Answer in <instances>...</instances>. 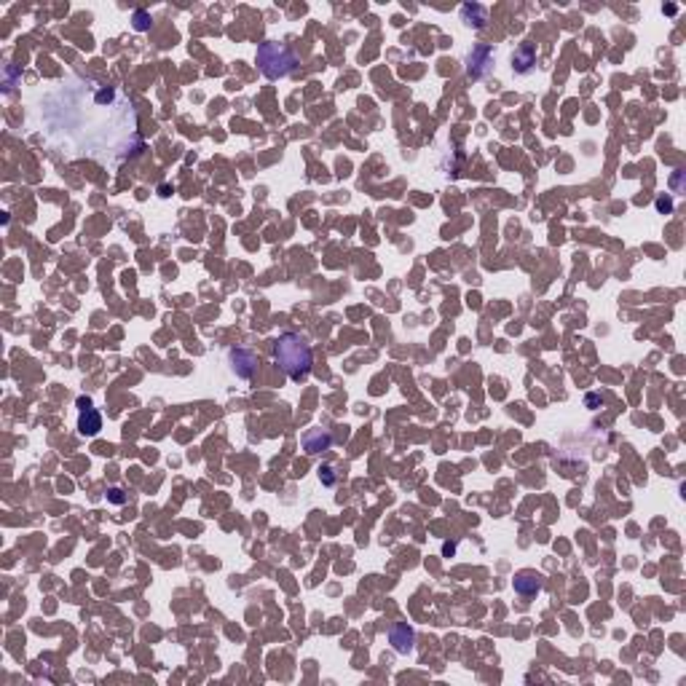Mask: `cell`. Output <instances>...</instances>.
<instances>
[{"label": "cell", "mask_w": 686, "mask_h": 686, "mask_svg": "<svg viewBox=\"0 0 686 686\" xmlns=\"http://www.w3.org/2000/svg\"><path fill=\"white\" fill-rule=\"evenodd\" d=\"M512 70L518 73V76H525V73H531L534 70V64H536V46L534 43H520L515 51H512Z\"/></svg>", "instance_id": "8992f818"}, {"label": "cell", "mask_w": 686, "mask_h": 686, "mask_svg": "<svg viewBox=\"0 0 686 686\" xmlns=\"http://www.w3.org/2000/svg\"><path fill=\"white\" fill-rule=\"evenodd\" d=\"M461 19L466 27H475V30H483L485 21H488V11L477 3H464L461 6Z\"/></svg>", "instance_id": "30bf717a"}, {"label": "cell", "mask_w": 686, "mask_h": 686, "mask_svg": "<svg viewBox=\"0 0 686 686\" xmlns=\"http://www.w3.org/2000/svg\"><path fill=\"white\" fill-rule=\"evenodd\" d=\"M657 209H660V212H670V209H673V202H670L667 196H660V199H657Z\"/></svg>", "instance_id": "5bb4252c"}, {"label": "cell", "mask_w": 686, "mask_h": 686, "mask_svg": "<svg viewBox=\"0 0 686 686\" xmlns=\"http://www.w3.org/2000/svg\"><path fill=\"white\" fill-rule=\"evenodd\" d=\"M107 502H113V504H123V502H126V496H123L121 488H110V491H107Z\"/></svg>", "instance_id": "4fadbf2b"}, {"label": "cell", "mask_w": 686, "mask_h": 686, "mask_svg": "<svg viewBox=\"0 0 686 686\" xmlns=\"http://www.w3.org/2000/svg\"><path fill=\"white\" fill-rule=\"evenodd\" d=\"M542 587H545V579L536 571H520L515 577V592L523 595V598H531V595L542 592Z\"/></svg>", "instance_id": "ba28073f"}, {"label": "cell", "mask_w": 686, "mask_h": 686, "mask_svg": "<svg viewBox=\"0 0 686 686\" xmlns=\"http://www.w3.org/2000/svg\"><path fill=\"white\" fill-rule=\"evenodd\" d=\"M493 64H496V51L491 49V46H475L472 51H469V57H466V73H469V78H485L491 70H493Z\"/></svg>", "instance_id": "3957f363"}, {"label": "cell", "mask_w": 686, "mask_h": 686, "mask_svg": "<svg viewBox=\"0 0 686 686\" xmlns=\"http://www.w3.org/2000/svg\"><path fill=\"white\" fill-rule=\"evenodd\" d=\"M389 644L397 654H407L413 651V644H416V633L407 622H397V625L389 627Z\"/></svg>", "instance_id": "5b68a950"}, {"label": "cell", "mask_w": 686, "mask_h": 686, "mask_svg": "<svg viewBox=\"0 0 686 686\" xmlns=\"http://www.w3.org/2000/svg\"><path fill=\"white\" fill-rule=\"evenodd\" d=\"M100 429H102L100 410H94V407L81 410V416H78V432H81L83 437H94V434H100Z\"/></svg>", "instance_id": "9c48e42d"}, {"label": "cell", "mask_w": 686, "mask_h": 686, "mask_svg": "<svg viewBox=\"0 0 686 686\" xmlns=\"http://www.w3.org/2000/svg\"><path fill=\"white\" fill-rule=\"evenodd\" d=\"M673 188H676V191H681V169L673 175Z\"/></svg>", "instance_id": "9a60e30c"}, {"label": "cell", "mask_w": 686, "mask_h": 686, "mask_svg": "<svg viewBox=\"0 0 686 686\" xmlns=\"http://www.w3.org/2000/svg\"><path fill=\"white\" fill-rule=\"evenodd\" d=\"M78 407H81V410L91 407V400H89V397H78Z\"/></svg>", "instance_id": "2e32d148"}, {"label": "cell", "mask_w": 686, "mask_h": 686, "mask_svg": "<svg viewBox=\"0 0 686 686\" xmlns=\"http://www.w3.org/2000/svg\"><path fill=\"white\" fill-rule=\"evenodd\" d=\"M150 21H153L150 19V14L140 8V11H134V17H132V27H134L137 33H145V30H150Z\"/></svg>", "instance_id": "8fae6325"}, {"label": "cell", "mask_w": 686, "mask_h": 686, "mask_svg": "<svg viewBox=\"0 0 686 686\" xmlns=\"http://www.w3.org/2000/svg\"><path fill=\"white\" fill-rule=\"evenodd\" d=\"M317 472H319V480H322L324 485H335V469H333L330 464L319 466Z\"/></svg>", "instance_id": "7c38bea8"}, {"label": "cell", "mask_w": 686, "mask_h": 686, "mask_svg": "<svg viewBox=\"0 0 686 686\" xmlns=\"http://www.w3.org/2000/svg\"><path fill=\"white\" fill-rule=\"evenodd\" d=\"M228 360H231V370L239 378H252L255 370H258V357L249 349H231L228 351Z\"/></svg>", "instance_id": "277c9868"}, {"label": "cell", "mask_w": 686, "mask_h": 686, "mask_svg": "<svg viewBox=\"0 0 686 686\" xmlns=\"http://www.w3.org/2000/svg\"><path fill=\"white\" fill-rule=\"evenodd\" d=\"M303 450L308 453V456H317V453H322V450H330V445H333V434L327 432V429H308L306 434H303Z\"/></svg>", "instance_id": "52a82bcc"}, {"label": "cell", "mask_w": 686, "mask_h": 686, "mask_svg": "<svg viewBox=\"0 0 686 686\" xmlns=\"http://www.w3.org/2000/svg\"><path fill=\"white\" fill-rule=\"evenodd\" d=\"M258 67H261V73L268 81H279V78H287L298 67V57L284 43L265 41L258 46Z\"/></svg>", "instance_id": "7a4b0ae2"}, {"label": "cell", "mask_w": 686, "mask_h": 686, "mask_svg": "<svg viewBox=\"0 0 686 686\" xmlns=\"http://www.w3.org/2000/svg\"><path fill=\"white\" fill-rule=\"evenodd\" d=\"M274 362L282 367L292 381H306L314 364L311 346L298 333H282L274 343Z\"/></svg>", "instance_id": "6da1fadb"}]
</instances>
